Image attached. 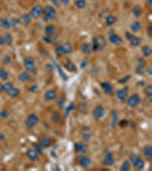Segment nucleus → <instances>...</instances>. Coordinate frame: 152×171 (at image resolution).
<instances>
[{
	"label": "nucleus",
	"mask_w": 152,
	"mask_h": 171,
	"mask_svg": "<svg viewBox=\"0 0 152 171\" xmlns=\"http://www.w3.org/2000/svg\"><path fill=\"white\" fill-rule=\"evenodd\" d=\"M41 16H43V20L45 22H50L53 20H56L57 11H56L54 6H46V7H43V11Z\"/></svg>",
	"instance_id": "obj_1"
},
{
	"label": "nucleus",
	"mask_w": 152,
	"mask_h": 171,
	"mask_svg": "<svg viewBox=\"0 0 152 171\" xmlns=\"http://www.w3.org/2000/svg\"><path fill=\"white\" fill-rule=\"evenodd\" d=\"M23 64L26 71H29L30 73H37L38 72V69H37V64H36V61L32 56H25L24 59H23Z\"/></svg>",
	"instance_id": "obj_2"
},
{
	"label": "nucleus",
	"mask_w": 152,
	"mask_h": 171,
	"mask_svg": "<svg viewBox=\"0 0 152 171\" xmlns=\"http://www.w3.org/2000/svg\"><path fill=\"white\" fill-rule=\"evenodd\" d=\"M38 123H39V117L36 114V113H30L26 119H25V121H24V124H25V127L28 130H32L34 129L37 126H38Z\"/></svg>",
	"instance_id": "obj_3"
},
{
	"label": "nucleus",
	"mask_w": 152,
	"mask_h": 171,
	"mask_svg": "<svg viewBox=\"0 0 152 171\" xmlns=\"http://www.w3.org/2000/svg\"><path fill=\"white\" fill-rule=\"evenodd\" d=\"M77 163L78 165H80L81 168H85V169H88L90 165H92V159L87 155L86 153H82V154H79L77 156Z\"/></svg>",
	"instance_id": "obj_4"
},
{
	"label": "nucleus",
	"mask_w": 152,
	"mask_h": 171,
	"mask_svg": "<svg viewBox=\"0 0 152 171\" xmlns=\"http://www.w3.org/2000/svg\"><path fill=\"white\" fill-rule=\"evenodd\" d=\"M92 49H93V53L95 52H99L101 49H103L104 48V46H105V40H104V38L103 37H101V35H98V37H94L93 38V41H92Z\"/></svg>",
	"instance_id": "obj_5"
},
{
	"label": "nucleus",
	"mask_w": 152,
	"mask_h": 171,
	"mask_svg": "<svg viewBox=\"0 0 152 171\" xmlns=\"http://www.w3.org/2000/svg\"><path fill=\"white\" fill-rule=\"evenodd\" d=\"M128 161L130 162L131 167L136 168L137 170H142V169H144V167H145V162L143 160V158L139 156V155H131Z\"/></svg>",
	"instance_id": "obj_6"
},
{
	"label": "nucleus",
	"mask_w": 152,
	"mask_h": 171,
	"mask_svg": "<svg viewBox=\"0 0 152 171\" xmlns=\"http://www.w3.org/2000/svg\"><path fill=\"white\" fill-rule=\"evenodd\" d=\"M126 103H127V105L129 107H131V108H136V107L142 103V98L140 97L139 94H133V95H130V96L127 97Z\"/></svg>",
	"instance_id": "obj_7"
},
{
	"label": "nucleus",
	"mask_w": 152,
	"mask_h": 171,
	"mask_svg": "<svg viewBox=\"0 0 152 171\" xmlns=\"http://www.w3.org/2000/svg\"><path fill=\"white\" fill-rule=\"evenodd\" d=\"M43 11V7L39 4H36V5H32L30 7V11H29V14L31 15L32 18H39L41 17Z\"/></svg>",
	"instance_id": "obj_8"
},
{
	"label": "nucleus",
	"mask_w": 152,
	"mask_h": 171,
	"mask_svg": "<svg viewBox=\"0 0 152 171\" xmlns=\"http://www.w3.org/2000/svg\"><path fill=\"white\" fill-rule=\"evenodd\" d=\"M104 115H105V108H104L103 105L98 104V105L94 107V110H93V117H94V119L101 120L102 118H104Z\"/></svg>",
	"instance_id": "obj_9"
},
{
	"label": "nucleus",
	"mask_w": 152,
	"mask_h": 171,
	"mask_svg": "<svg viewBox=\"0 0 152 171\" xmlns=\"http://www.w3.org/2000/svg\"><path fill=\"white\" fill-rule=\"evenodd\" d=\"M109 41L112 43L113 46H120V45H122V42H124L122 38L120 37L119 34L113 32V31H110V33H109Z\"/></svg>",
	"instance_id": "obj_10"
},
{
	"label": "nucleus",
	"mask_w": 152,
	"mask_h": 171,
	"mask_svg": "<svg viewBox=\"0 0 152 171\" xmlns=\"http://www.w3.org/2000/svg\"><path fill=\"white\" fill-rule=\"evenodd\" d=\"M128 94H129V89H128V87H124V88L119 89V90L116 93V96H117V98L119 99V102L125 103L126 99H127V97H128Z\"/></svg>",
	"instance_id": "obj_11"
},
{
	"label": "nucleus",
	"mask_w": 152,
	"mask_h": 171,
	"mask_svg": "<svg viewBox=\"0 0 152 171\" xmlns=\"http://www.w3.org/2000/svg\"><path fill=\"white\" fill-rule=\"evenodd\" d=\"M50 122L52 123H54V124H56V126H61V124H63V117L61 115V113L60 112H56V111H54V112H52L50 113Z\"/></svg>",
	"instance_id": "obj_12"
},
{
	"label": "nucleus",
	"mask_w": 152,
	"mask_h": 171,
	"mask_svg": "<svg viewBox=\"0 0 152 171\" xmlns=\"http://www.w3.org/2000/svg\"><path fill=\"white\" fill-rule=\"evenodd\" d=\"M114 161L116 160H114V155H113V153L110 152V151L105 152V154H104V160H103L104 165H105V167H111V165L114 164Z\"/></svg>",
	"instance_id": "obj_13"
},
{
	"label": "nucleus",
	"mask_w": 152,
	"mask_h": 171,
	"mask_svg": "<svg viewBox=\"0 0 152 171\" xmlns=\"http://www.w3.org/2000/svg\"><path fill=\"white\" fill-rule=\"evenodd\" d=\"M43 98L46 102H53L55 99H57V90L56 89H48L45 93Z\"/></svg>",
	"instance_id": "obj_14"
},
{
	"label": "nucleus",
	"mask_w": 152,
	"mask_h": 171,
	"mask_svg": "<svg viewBox=\"0 0 152 171\" xmlns=\"http://www.w3.org/2000/svg\"><path fill=\"white\" fill-rule=\"evenodd\" d=\"M18 80L21 81V82H23V83H28V82H31L32 81V75H31V73L29 72V71H23V72H21L20 73V75H18Z\"/></svg>",
	"instance_id": "obj_15"
},
{
	"label": "nucleus",
	"mask_w": 152,
	"mask_h": 171,
	"mask_svg": "<svg viewBox=\"0 0 152 171\" xmlns=\"http://www.w3.org/2000/svg\"><path fill=\"white\" fill-rule=\"evenodd\" d=\"M88 150V146H87L86 143L84 141H80V143H76L75 144V152L77 154H82V153H86Z\"/></svg>",
	"instance_id": "obj_16"
},
{
	"label": "nucleus",
	"mask_w": 152,
	"mask_h": 171,
	"mask_svg": "<svg viewBox=\"0 0 152 171\" xmlns=\"http://www.w3.org/2000/svg\"><path fill=\"white\" fill-rule=\"evenodd\" d=\"M92 136H93V134H92V130L89 127L85 126L81 128V137L85 141H89L92 139Z\"/></svg>",
	"instance_id": "obj_17"
},
{
	"label": "nucleus",
	"mask_w": 152,
	"mask_h": 171,
	"mask_svg": "<svg viewBox=\"0 0 152 171\" xmlns=\"http://www.w3.org/2000/svg\"><path fill=\"white\" fill-rule=\"evenodd\" d=\"M101 88H102V90L105 93V94H108V95H112L113 94V86L111 82H109V81H103V82H101Z\"/></svg>",
	"instance_id": "obj_18"
},
{
	"label": "nucleus",
	"mask_w": 152,
	"mask_h": 171,
	"mask_svg": "<svg viewBox=\"0 0 152 171\" xmlns=\"http://www.w3.org/2000/svg\"><path fill=\"white\" fill-rule=\"evenodd\" d=\"M142 24H141V22H139V21H134V22H131L130 23V26H129V30H130V32L131 33H140L142 31Z\"/></svg>",
	"instance_id": "obj_19"
},
{
	"label": "nucleus",
	"mask_w": 152,
	"mask_h": 171,
	"mask_svg": "<svg viewBox=\"0 0 152 171\" xmlns=\"http://www.w3.org/2000/svg\"><path fill=\"white\" fill-rule=\"evenodd\" d=\"M25 155H26V158L31 161V162H37V161L39 160V155H38V153L33 150V148H30V150L26 151Z\"/></svg>",
	"instance_id": "obj_20"
},
{
	"label": "nucleus",
	"mask_w": 152,
	"mask_h": 171,
	"mask_svg": "<svg viewBox=\"0 0 152 171\" xmlns=\"http://www.w3.org/2000/svg\"><path fill=\"white\" fill-rule=\"evenodd\" d=\"M0 28L2 30H9V29H11L13 26H11V20L7 18V17H1L0 18Z\"/></svg>",
	"instance_id": "obj_21"
},
{
	"label": "nucleus",
	"mask_w": 152,
	"mask_h": 171,
	"mask_svg": "<svg viewBox=\"0 0 152 171\" xmlns=\"http://www.w3.org/2000/svg\"><path fill=\"white\" fill-rule=\"evenodd\" d=\"M142 152H143V156H144L146 160H149V161L152 160V147H151V145H145V146L142 148Z\"/></svg>",
	"instance_id": "obj_22"
},
{
	"label": "nucleus",
	"mask_w": 152,
	"mask_h": 171,
	"mask_svg": "<svg viewBox=\"0 0 152 171\" xmlns=\"http://www.w3.org/2000/svg\"><path fill=\"white\" fill-rule=\"evenodd\" d=\"M80 50H81V53L85 54V55H90V54L93 53L92 45L88 42H82L80 45Z\"/></svg>",
	"instance_id": "obj_23"
},
{
	"label": "nucleus",
	"mask_w": 152,
	"mask_h": 171,
	"mask_svg": "<svg viewBox=\"0 0 152 171\" xmlns=\"http://www.w3.org/2000/svg\"><path fill=\"white\" fill-rule=\"evenodd\" d=\"M39 144L43 146V148H48V147L52 146V144H53V139L50 138V137L45 136V137H43V138L40 139V143H39Z\"/></svg>",
	"instance_id": "obj_24"
},
{
	"label": "nucleus",
	"mask_w": 152,
	"mask_h": 171,
	"mask_svg": "<svg viewBox=\"0 0 152 171\" xmlns=\"http://www.w3.org/2000/svg\"><path fill=\"white\" fill-rule=\"evenodd\" d=\"M145 61L144 59H142V58H140L139 59V64H137V66H136V73L137 74H144V72H145Z\"/></svg>",
	"instance_id": "obj_25"
},
{
	"label": "nucleus",
	"mask_w": 152,
	"mask_h": 171,
	"mask_svg": "<svg viewBox=\"0 0 152 171\" xmlns=\"http://www.w3.org/2000/svg\"><path fill=\"white\" fill-rule=\"evenodd\" d=\"M131 14H133V15H134V17H136V18L141 17L142 14H143V9H142V7L141 6H139V5L134 6V7L131 8Z\"/></svg>",
	"instance_id": "obj_26"
},
{
	"label": "nucleus",
	"mask_w": 152,
	"mask_h": 171,
	"mask_svg": "<svg viewBox=\"0 0 152 171\" xmlns=\"http://www.w3.org/2000/svg\"><path fill=\"white\" fill-rule=\"evenodd\" d=\"M141 52H142V55H143L144 57H150V56L152 55L151 47H150V46H148V45H144V46H142Z\"/></svg>",
	"instance_id": "obj_27"
},
{
	"label": "nucleus",
	"mask_w": 152,
	"mask_h": 171,
	"mask_svg": "<svg viewBox=\"0 0 152 171\" xmlns=\"http://www.w3.org/2000/svg\"><path fill=\"white\" fill-rule=\"evenodd\" d=\"M116 22H117V17H116L114 15L109 14L108 16L105 17V22H104V23H105V25H107V26H112Z\"/></svg>",
	"instance_id": "obj_28"
},
{
	"label": "nucleus",
	"mask_w": 152,
	"mask_h": 171,
	"mask_svg": "<svg viewBox=\"0 0 152 171\" xmlns=\"http://www.w3.org/2000/svg\"><path fill=\"white\" fill-rule=\"evenodd\" d=\"M61 46H62V49H63L64 55H70V54H72V52H73V47H72L71 43H63V45H61Z\"/></svg>",
	"instance_id": "obj_29"
},
{
	"label": "nucleus",
	"mask_w": 152,
	"mask_h": 171,
	"mask_svg": "<svg viewBox=\"0 0 152 171\" xmlns=\"http://www.w3.org/2000/svg\"><path fill=\"white\" fill-rule=\"evenodd\" d=\"M55 32H56V26L55 25H52V24L46 25V28H45V34L46 35H52V34H55Z\"/></svg>",
	"instance_id": "obj_30"
},
{
	"label": "nucleus",
	"mask_w": 152,
	"mask_h": 171,
	"mask_svg": "<svg viewBox=\"0 0 152 171\" xmlns=\"http://www.w3.org/2000/svg\"><path fill=\"white\" fill-rule=\"evenodd\" d=\"M2 38H4V43L6 45V46H11V43H13V35H11V33L6 32L4 35H2Z\"/></svg>",
	"instance_id": "obj_31"
},
{
	"label": "nucleus",
	"mask_w": 152,
	"mask_h": 171,
	"mask_svg": "<svg viewBox=\"0 0 152 171\" xmlns=\"http://www.w3.org/2000/svg\"><path fill=\"white\" fill-rule=\"evenodd\" d=\"M141 39L139 38V37H136V35H134L131 39L129 40V45H130V47H139V46H141Z\"/></svg>",
	"instance_id": "obj_32"
},
{
	"label": "nucleus",
	"mask_w": 152,
	"mask_h": 171,
	"mask_svg": "<svg viewBox=\"0 0 152 171\" xmlns=\"http://www.w3.org/2000/svg\"><path fill=\"white\" fill-rule=\"evenodd\" d=\"M7 95L11 97V98H17V97H20V95H21V90L18 88H15L14 87Z\"/></svg>",
	"instance_id": "obj_33"
},
{
	"label": "nucleus",
	"mask_w": 152,
	"mask_h": 171,
	"mask_svg": "<svg viewBox=\"0 0 152 171\" xmlns=\"http://www.w3.org/2000/svg\"><path fill=\"white\" fill-rule=\"evenodd\" d=\"M13 88H14V83H13L11 81H8V80H7V81H6L5 83H4V88H2V91H4V93H6V94H8V93L11 91Z\"/></svg>",
	"instance_id": "obj_34"
},
{
	"label": "nucleus",
	"mask_w": 152,
	"mask_h": 171,
	"mask_svg": "<svg viewBox=\"0 0 152 171\" xmlns=\"http://www.w3.org/2000/svg\"><path fill=\"white\" fill-rule=\"evenodd\" d=\"M32 20L33 18L31 17V15H30L29 13H25V14H23V15H22V22H23L24 24H26V25L31 24Z\"/></svg>",
	"instance_id": "obj_35"
},
{
	"label": "nucleus",
	"mask_w": 152,
	"mask_h": 171,
	"mask_svg": "<svg viewBox=\"0 0 152 171\" xmlns=\"http://www.w3.org/2000/svg\"><path fill=\"white\" fill-rule=\"evenodd\" d=\"M0 79H1L2 81H7V80L9 79V74H8L7 70L4 69V67H0Z\"/></svg>",
	"instance_id": "obj_36"
},
{
	"label": "nucleus",
	"mask_w": 152,
	"mask_h": 171,
	"mask_svg": "<svg viewBox=\"0 0 152 171\" xmlns=\"http://www.w3.org/2000/svg\"><path fill=\"white\" fill-rule=\"evenodd\" d=\"M75 6L78 9H84L87 6V1L86 0H76L75 1Z\"/></svg>",
	"instance_id": "obj_37"
},
{
	"label": "nucleus",
	"mask_w": 152,
	"mask_h": 171,
	"mask_svg": "<svg viewBox=\"0 0 152 171\" xmlns=\"http://www.w3.org/2000/svg\"><path fill=\"white\" fill-rule=\"evenodd\" d=\"M131 168V164H130L129 161H125L122 162V164L120 165V170L121 171H129Z\"/></svg>",
	"instance_id": "obj_38"
},
{
	"label": "nucleus",
	"mask_w": 152,
	"mask_h": 171,
	"mask_svg": "<svg viewBox=\"0 0 152 171\" xmlns=\"http://www.w3.org/2000/svg\"><path fill=\"white\" fill-rule=\"evenodd\" d=\"M9 117H11V112H9V110L5 108V110H2V111L0 112V119H1V120H6V119H8Z\"/></svg>",
	"instance_id": "obj_39"
},
{
	"label": "nucleus",
	"mask_w": 152,
	"mask_h": 171,
	"mask_svg": "<svg viewBox=\"0 0 152 171\" xmlns=\"http://www.w3.org/2000/svg\"><path fill=\"white\" fill-rule=\"evenodd\" d=\"M33 150L38 153V155H39V156H40V155H43V147L40 145V144H39V143H37V144H34V145H33Z\"/></svg>",
	"instance_id": "obj_40"
},
{
	"label": "nucleus",
	"mask_w": 152,
	"mask_h": 171,
	"mask_svg": "<svg viewBox=\"0 0 152 171\" xmlns=\"http://www.w3.org/2000/svg\"><path fill=\"white\" fill-rule=\"evenodd\" d=\"M65 66H66L67 71H70V72H76V70H77L76 65L73 64L71 61H67V62L65 63Z\"/></svg>",
	"instance_id": "obj_41"
},
{
	"label": "nucleus",
	"mask_w": 152,
	"mask_h": 171,
	"mask_svg": "<svg viewBox=\"0 0 152 171\" xmlns=\"http://www.w3.org/2000/svg\"><path fill=\"white\" fill-rule=\"evenodd\" d=\"M117 121H118V113H117L116 111H112V123H111L112 128H114V127H116Z\"/></svg>",
	"instance_id": "obj_42"
},
{
	"label": "nucleus",
	"mask_w": 152,
	"mask_h": 171,
	"mask_svg": "<svg viewBox=\"0 0 152 171\" xmlns=\"http://www.w3.org/2000/svg\"><path fill=\"white\" fill-rule=\"evenodd\" d=\"M55 54H56L58 57L65 56L64 53H63V49H62V46H61V45H58V46H56V47H55Z\"/></svg>",
	"instance_id": "obj_43"
},
{
	"label": "nucleus",
	"mask_w": 152,
	"mask_h": 171,
	"mask_svg": "<svg viewBox=\"0 0 152 171\" xmlns=\"http://www.w3.org/2000/svg\"><path fill=\"white\" fill-rule=\"evenodd\" d=\"M144 91H145V95L148 96V98L150 99L151 98V96H152V86H146L145 87V89H144Z\"/></svg>",
	"instance_id": "obj_44"
},
{
	"label": "nucleus",
	"mask_w": 152,
	"mask_h": 171,
	"mask_svg": "<svg viewBox=\"0 0 152 171\" xmlns=\"http://www.w3.org/2000/svg\"><path fill=\"white\" fill-rule=\"evenodd\" d=\"M4 63L6 65H11V57H9V55H5V56H4Z\"/></svg>",
	"instance_id": "obj_45"
},
{
	"label": "nucleus",
	"mask_w": 152,
	"mask_h": 171,
	"mask_svg": "<svg viewBox=\"0 0 152 171\" xmlns=\"http://www.w3.org/2000/svg\"><path fill=\"white\" fill-rule=\"evenodd\" d=\"M38 89H39V88H38V86L36 85V83L31 85V87L29 88V90H30L31 93H37V91H38Z\"/></svg>",
	"instance_id": "obj_46"
},
{
	"label": "nucleus",
	"mask_w": 152,
	"mask_h": 171,
	"mask_svg": "<svg viewBox=\"0 0 152 171\" xmlns=\"http://www.w3.org/2000/svg\"><path fill=\"white\" fill-rule=\"evenodd\" d=\"M134 35H135V34H134V33H131L130 31H128V32H125V38H126L128 41H129V40L131 39V38H133V37H134Z\"/></svg>",
	"instance_id": "obj_47"
},
{
	"label": "nucleus",
	"mask_w": 152,
	"mask_h": 171,
	"mask_svg": "<svg viewBox=\"0 0 152 171\" xmlns=\"http://www.w3.org/2000/svg\"><path fill=\"white\" fill-rule=\"evenodd\" d=\"M58 1H60V4H62L63 6H69L70 2H71V0H58Z\"/></svg>",
	"instance_id": "obj_48"
},
{
	"label": "nucleus",
	"mask_w": 152,
	"mask_h": 171,
	"mask_svg": "<svg viewBox=\"0 0 152 171\" xmlns=\"http://www.w3.org/2000/svg\"><path fill=\"white\" fill-rule=\"evenodd\" d=\"M76 108V104L75 103H71L69 106H67V112H71V111H73Z\"/></svg>",
	"instance_id": "obj_49"
},
{
	"label": "nucleus",
	"mask_w": 152,
	"mask_h": 171,
	"mask_svg": "<svg viewBox=\"0 0 152 171\" xmlns=\"http://www.w3.org/2000/svg\"><path fill=\"white\" fill-rule=\"evenodd\" d=\"M148 37H149V38H151L152 37V26L151 25L148 26Z\"/></svg>",
	"instance_id": "obj_50"
},
{
	"label": "nucleus",
	"mask_w": 152,
	"mask_h": 171,
	"mask_svg": "<svg viewBox=\"0 0 152 171\" xmlns=\"http://www.w3.org/2000/svg\"><path fill=\"white\" fill-rule=\"evenodd\" d=\"M57 103H58V106H63V103H64V98H63V97H62V98H58V102H57Z\"/></svg>",
	"instance_id": "obj_51"
},
{
	"label": "nucleus",
	"mask_w": 152,
	"mask_h": 171,
	"mask_svg": "<svg viewBox=\"0 0 152 171\" xmlns=\"http://www.w3.org/2000/svg\"><path fill=\"white\" fill-rule=\"evenodd\" d=\"M49 1H50L53 5H55V6H58V5H60V1H58V0H49Z\"/></svg>",
	"instance_id": "obj_52"
},
{
	"label": "nucleus",
	"mask_w": 152,
	"mask_h": 171,
	"mask_svg": "<svg viewBox=\"0 0 152 171\" xmlns=\"http://www.w3.org/2000/svg\"><path fill=\"white\" fill-rule=\"evenodd\" d=\"M5 43H4V38H2V34H0V47H2Z\"/></svg>",
	"instance_id": "obj_53"
},
{
	"label": "nucleus",
	"mask_w": 152,
	"mask_h": 171,
	"mask_svg": "<svg viewBox=\"0 0 152 171\" xmlns=\"http://www.w3.org/2000/svg\"><path fill=\"white\" fill-rule=\"evenodd\" d=\"M5 138H6V137H5V135H4L2 132H0V141H2V140H5Z\"/></svg>",
	"instance_id": "obj_54"
},
{
	"label": "nucleus",
	"mask_w": 152,
	"mask_h": 171,
	"mask_svg": "<svg viewBox=\"0 0 152 171\" xmlns=\"http://www.w3.org/2000/svg\"><path fill=\"white\" fill-rule=\"evenodd\" d=\"M2 88H4V83L0 82V93H4V91H2Z\"/></svg>",
	"instance_id": "obj_55"
},
{
	"label": "nucleus",
	"mask_w": 152,
	"mask_h": 171,
	"mask_svg": "<svg viewBox=\"0 0 152 171\" xmlns=\"http://www.w3.org/2000/svg\"><path fill=\"white\" fill-rule=\"evenodd\" d=\"M146 72H148V74H151V69H150V67H149V69H148V70H146Z\"/></svg>",
	"instance_id": "obj_56"
}]
</instances>
